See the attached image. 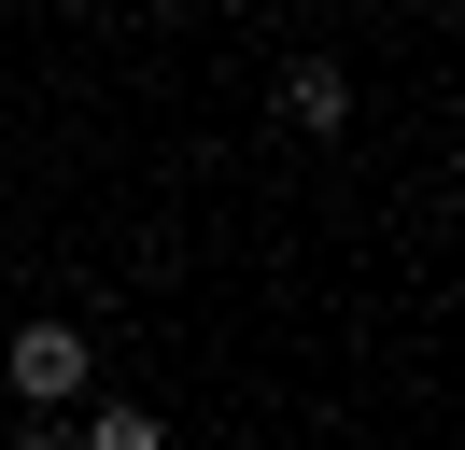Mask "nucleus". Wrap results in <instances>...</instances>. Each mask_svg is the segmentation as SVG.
Here are the masks:
<instances>
[{
    "instance_id": "f03ea898",
    "label": "nucleus",
    "mask_w": 465,
    "mask_h": 450,
    "mask_svg": "<svg viewBox=\"0 0 465 450\" xmlns=\"http://www.w3.org/2000/svg\"><path fill=\"white\" fill-rule=\"evenodd\" d=\"M282 127H311V141H324V127H352V84L324 71V56H296V71H282Z\"/></svg>"
},
{
    "instance_id": "20e7f679",
    "label": "nucleus",
    "mask_w": 465,
    "mask_h": 450,
    "mask_svg": "<svg viewBox=\"0 0 465 450\" xmlns=\"http://www.w3.org/2000/svg\"><path fill=\"white\" fill-rule=\"evenodd\" d=\"M15 450H71V436H57V422H15Z\"/></svg>"
},
{
    "instance_id": "7ed1b4c3",
    "label": "nucleus",
    "mask_w": 465,
    "mask_h": 450,
    "mask_svg": "<svg viewBox=\"0 0 465 450\" xmlns=\"http://www.w3.org/2000/svg\"><path fill=\"white\" fill-rule=\"evenodd\" d=\"M71 450H170V436H155V408H99V422H85Z\"/></svg>"
},
{
    "instance_id": "f257e3e1",
    "label": "nucleus",
    "mask_w": 465,
    "mask_h": 450,
    "mask_svg": "<svg viewBox=\"0 0 465 450\" xmlns=\"http://www.w3.org/2000/svg\"><path fill=\"white\" fill-rule=\"evenodd\" d=\"M0 380L29 394V422H57L71 394H85V338H71V324H29L15 352H0Z\"/></svg>"
}]
</instances>
